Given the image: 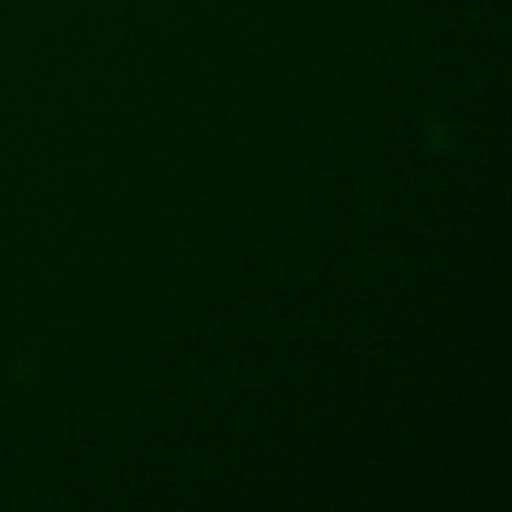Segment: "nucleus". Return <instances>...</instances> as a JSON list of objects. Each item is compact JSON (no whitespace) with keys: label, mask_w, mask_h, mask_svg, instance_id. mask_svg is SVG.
<instances>
[]
</instances>
